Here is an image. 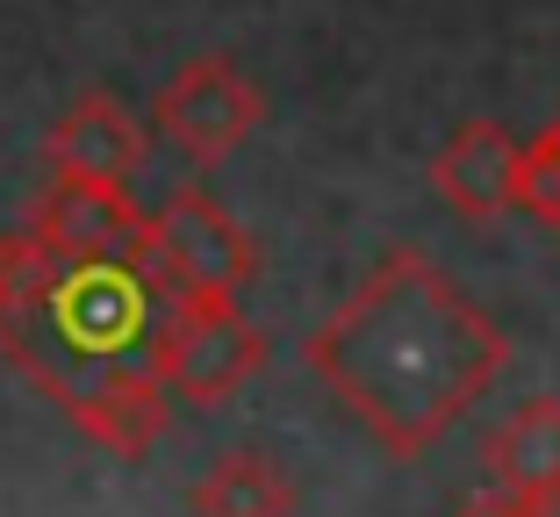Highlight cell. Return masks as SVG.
I'll list each match as a JSON object with an SVG mask.
<instances>
[{
  "label": "cell",
  "mask_w": 560,
  "mask_h": 517,
  "mask_svg": "<svg viewBox=\"0 0 560 517\" xmlns=\"http://www.w3.org/2000/svg\"><path fill=\"white\" fill-rule=\"evenodd\" d=\"M22 223H30L50 251H66V259H159L151 216L122 187H101V180L50 173V187L36 195V209Z\"/></svg>",
  "instance_id": "8992f818"
},
{
  "label": "cell",
  "mask_w": 560,
  "mask_h": 517,
  "mask_svg": "<svg viewBox=\"0 0 560 517\" xmlns=\"http://www.w3.org/2000/svg\"><path fill=\"white\" fill-rule=\"evenodd\" d=\"M259 367H266V331L245 317L237 295H195V287L173 295L159 338H151V374L180 402L215 410V402H231Z\"/></svg>",
  "instance_id": "3957f363"
},
{
  "label": "cell",
  "mask_w": 560,
  "mask_h": 517,
  "mask_svg": "<svg viewBox=\"0 0 560 517\" xmlns=\"http://www.w3.org/2000/svg\"><path fill=\"white\" fill-rule=\"evenodd\" d=\"M481 460H489V482L495 489H517V496L560 489V402L553 396H532L525 410H511V418L489 432Z\"/></svg>",
  "instance_id": "9c48e42d"
},
{
  "label": "cell",
  "mask_w": 560,
  "mask_h": 517,
  "mask_svg": "<svg viewBox=\"0 0 560 517\" xmlns=\"http://www.w3.org/2000/svg\"><path fill=\"white\" fill-rule=\"evenodd\" d=\"M151 237H159V267L195 295H245L259 273V245L252 231L209 195V187H173L151 209Z\"/></svg>",
  "instance_id": "5b68a950"
},
{
  "label": "cell",
  "mask_w": 560,
  "mask_h": 517,
  "mask_svg": "<svg viewBox=\"0 0 560 517\" xmlns=\"http://www.w3.org/2000/svg\"><path fill=\"white\" fill-rule=\"evenodd\" d=\"M532 517H560V489H539V496H525Z\"/></svg>",
  "instance_id": "4fadbf2b"
},
{
  "label": "cell",
  "mask_w": 560,
  "mask_h": 517,
  "mask_svg": "<svg viewBox=\"0 0 560 517\" xmlns=\"http://www.w3.org/2000/svg\"><path fill=\"white\" fill-rule=\"evenodd\" d=\"M259 116H266L259 86H252L231 58H215V50L209 58H187V66L159 86V101H151L159 137L180 151V158H195V166L231 158V151L259 130Z\"/></svg>",
  "instance_id": "277c9868"
},
{
  "label": "cell",
  "mask_w": 560,
  "mask_h": 517,
  "mask_svg": "<svg viewBox=\"0 0 560 517\" xmlns=\"http://www.w3.org/2000/svg\"><path fill=\"white\" fill-rule=\"evenodd\" d=\"M453 517H532V503L517 496V489H481V496H467Z\"/></svg>",
  "instance_id": "7c38bea8"
},
{
  "label": "cell",
  "mask_w": 560,
  "mask_h": 517,
  "mask_svg": "<svg viewBox=\"0 0 560 517\" xmlns=\"http://www.w3.org/2000/svg\"><path fill=\"white\" fill-rule=\"evenodd\" d=\"M302 360L396 460H417L495 388L511 338L424 251L402 245L316 324Z\"/></svg>",
  "instance_id": "7a4b0ae2"
},
{
  "label": "cell",
  "mask_w": 560,
  "mask_h": 517,
  "mask_svg": "<svg viewBox=\"0 0 560 517\" xmlns=\"http://www.w3.org/2000/svg\"><path fill=\"white\" fill-rule=\"evenodd\" d=\"M187 503H195V517H288L295 510V489H288V474L266 453H223L195 482Z\"/></svg>",
  "instance_id": "30bf717a"
},
{
  "label": "cell",
  "mask_w": 560,
  "mask_h": 517,
  "mask_svg": "<svg viewBox=\"0 0 560 517\" xmlns=\"http://www.w3.org/2000/svg\"><path fill=\"white\" fill-rule=\"evenodd\" d=\"M180 281L159 259H66L30 223L0 237V360L36 381L94 446L144 460L173 424L151 338Z\"/></svg>",
  "instance_id": "6da1fadb"
},
{
  "label": "cell",
  "mask_w": 560,
  "mask_h": 517,
  "mask_svg": "<svg viewBox=\"0 0 560 517\" xmlns=\"http://www.w3.org/2000/svg\"><path fill=\"white\" fill-rule=\"evenodd\" d=\"M517 209L560 237V116L525 144V187H517Z\"/></svg>",
  "instance_id": "8fae6325"
},
{
  "label": "cell",
  "mask_w": 560,
  "mask_h": 517,
  "mask_svg": "<svg viewBox=\"0 0 560 517\" xmlns=\"http://www.w3.org/2000/svg\"><path fill=\"white\" fill-rule=\"evenodd\" d=\"M431 187L453 216L467 223H495L517 209V187H525V144H517L503 122H460L445 137V151L431 158Z\"/></svg>",
  "instance_id": "ba28073f"
},
{
  "label": "cell",
  "mask_w": 560,
  "mask_h": 517,
  "mask_svg": "<svg viewBox=\"0 0 560 517\" xmlns=\"http://www.w3.org/2000/svg\"><path fill=\"white\" fill-rule=\"evenodd\" d=\"M44 158H50V173H66V180H101V187H122V195H130V187L144 180L151 137L116 94L94 86V94H80L66 116L50 122Z\"/></svg>",
  "instance_id": "52a82bcc"
}]
</instances>
